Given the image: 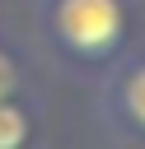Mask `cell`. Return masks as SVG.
Segmentation results:
<instances>
[{
    "instance_id": "cell-1",
    "label": "cell",
    "mask_w": 145,
    "mask_h": 149,
    "mask_svg": "<svg viewBox=\"0 0 145 149\" xmlns=\"http://www.w3.org/2000/svg\"><path fill=\"white\" fill-rule=\"evenodd\" d=\"M42 37L70 65H112L131 37L126 0H42L37 9Z\"/></svg>"
},
{
    "instance_id": "cell-2",
    "label": "cell",
    "mask_w": 145,
    "mask_h": 149,
    "mask_svg": "<svg viewBox=\"0 0 145 149\" xmlns=\"http://www.w3.org/2000/svg\"><path fill=\"white\" fill-rule=\"evenodd\" d=\"M103 102H108V121H112L117 130L145 140V56L126 61V65L112 74Z\"/></svg>"
},
{
    "instance_id": "cell-3",
    "label": "cell",
    "mask_w": 145,
    "mask_h": 149,
    "mask_svg": "<svg viewBox=\"0 0 145 149\" xmlns=\"http://www.w3.org/2000/svg\"><path fill=\"white\" fill-rule=\"evenodd\" d=\"M33 144V107L23 98H0V149Z\"/></svg>"
},
{
    "instance_id": "cell-4",
    "label": "cell",
    "mask_w": 145,
    "mask_h": 149,
    "mask_svg": "<svg viewBox=\"0 0 145 149\" xmlns=\"http://www.w3.org/2000/svg\"><path fill=\"white\" fill-rule=\"evenodd\" d=\"M19 88H23V65L0 47V98H19Z\"/></svg>"
}]
</instances>
